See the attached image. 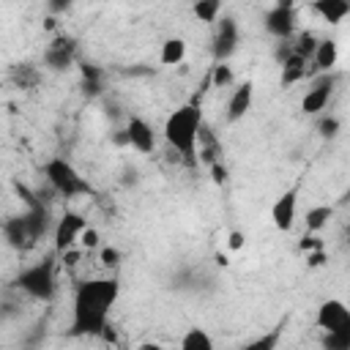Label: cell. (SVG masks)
Segmentation results:
<instances>
[{"label": "cell", "mask_w": 350, "mask_h": 350, "mask_svg": "<svg viewBox=\"0 0 350 350\" xmlns=\"http://www.w3.org/2000/svg\"><path fill=\"white\" fill-rule=\"evenodd\" d=\"M118 298L115 279H90L77 287L74 295V334H101L107 312Z\"/></svg>", "instance_id": "6da1fadb"}, {"label": "cell", "mask_w": 350, "mask_h": 350, "mask_svg": "<svg viewBox=\"0 0 350 350\" xmlns=\"http://www.w3.org/2000/svg\"><path fill=\"white\" fill-rule=\"evenodd\" d=\"M200 126H202V115H200L197 104H186V107L175 109L167 118V126H164L167 142L180 153V159L189 167L197 164V134H200Z\"/></svg>", "instance_id": "7a4b0ae2"}, {"label": "cell", "mask_w": 350, "mask_h": 350, "mask_svg": "<svg viewBox=\"0 0 350 350\" xmlns=\"http://www.w3.org/2000/svg\"><path fill=\"white\" fill-rule=\"evenodd\" d=\"M44 172H46V178H49L52 189L60 191L63 197H77V194H90V191H93L90 183H88L66 159H52Z\"/></svg>", "instance_id": "3957f363"}, {"label": "cell", "mask_w": 350, "mask_h": 350, "mask_svg": "<svg viewBox=\"0 0 350 350\" xmlns=\"http://www.w3.org/2000/svg\"><path fill=\"white\" fill-rule=\"evenodd\" d=\"M16 284L25 293H30L33 298L49 301L52 293H55V265H52V260H44V262H38L33 268H25L19 273V279H16Z\"/></svg>", "instance_id": "277c9868"}, {"label": "cell", "mask_w": 350, "mask_h": 350, "mask_svg": "<svg viewBox=\"0 0 350 350\" xmlns=\"http://www.w3.org/2000/svg\"><path fill=\"white\" fill-rule=\"evenodd\" d=\"M82 230H85V219L79 213H66L55 227V249L57 252L71 249L77 243V238L82 235Z\"/></svg>", "instance_id": "5b68a950"}, {"label": "cell", "mask_w": 350, "mask_h": 350, "mask_svg": "<svg viewBox=\"0 0 350 350\" xmlns=\"http://www.w3.org/2000/svg\"><path fill=\"white\" fill-rule=\"evenodd\" d=\"M317 325L325 331H339L350 325V309L342 301H325L317 312Z\"/></svg>", "instance_id": "8992f818"}, {"label": "cell", "mask_w": 350, "mask_h": 350, "mask_svg": "<svg viewBox=\"0 0 350 350\" xmlns=\"http://www.w3.org/2000/svg\"><path fill=\"white\" fill-rule=\"evenodd\" d=\"M74 49H77V41H74L71 36H60V38H55V41L49 44L44 60H46V66H52V68H57V71H60V68H68L71 60H74Z\"/></svg>", "instance_id": "52a82bcc"}, {"label": "cell", "mask_w": 350, "mask_h": 350, "mask_svg": "<svg viewBox=\"0 0 350 350\" xmlns=\"http://www.w3.org/2000/svg\"><path fill=\"white\" fill-rule=\"evenodd\" d=\"M295 202H298V191H295V189L284 191V194L273 202L271 219H273L276 230H290V227H293V221H295Z\"/></svg>", "instance_id": "ba28073f"}, {"label": "cell", "mask_w": 350, "mask_h": 350, "mask_svg": "<svg viewBox=\"0 0 350 350\" xmlns=\"http://www.w3.org/2000/svg\"><path fill=\"white\" fill-rule=\"evenodd\" d=\"M235 44H238V30H235V22L232 19H221L219 25V33L213 38V57L216 60H224L235 52Z\"/></svg>", "instance_id": "9c48e42d"}, {"label": "cell", "mask_w": 350, "mask_h": 350, "mask_svg": "<svg viewBox=\"0 0 350 350\" xmlns=\"http://www.w3.org/2000/svg\"><path fill=\"white\" fill-rule=\"evenodd\" d=\"M331 90H334V77H323V79H317V82H314V88H312V90L304 96L301 109H304V112H309V115L320 112V109L328 104Z\"/></svg>", "instance_id": "30bf717a"}, {"label": "cell", "mask_w": 350, "mask_h": 350, "mask_svg": "<svg viewBox=\"0 0 350 350\" xmlns=\"http://www.w3.org/2000/svg\"><path fill=\"white\" fill-rule=\"evenodd\" d=\"M265 27H268V33H273V36H279V38H287V36L293 33V27H295V14H293V8L276 5L273 11H268V14H265Z\"/></svg>", "instance_id": "8fae6325"}, {"label": "cell", "mask_w": 350, "mask_h": 350, "mask_svg": "<svg viewBox=\"0 0 350 350\" xmlns=\"http://www.w3.org/2000/svg\"><path fill=\"white\" fill-rule=\"evenodd\" d=\"M3 232H5V241H8L14 249H27V246H33V243H36V238H33L30 224H27V219H25V216L8 219V221H5V227H3Z\"/></svg>", "instance_id": "7c38bea8"}, {"label": "cell", "mask_w": 350, "mask_h": 350, "mask_svg": "<svg viewBox=\"0 0 350 350\" xmlns=\"http://www.w3.org/2000/svg\"><path fill=\"white\" fill-rule=\"evenodd\" d=\"M126 134H129V142H131L137 150H142V153H150V150H153V145H156L153 129H150L142 118H131V120H129Z\"/></svg>", "instance_id": "4fadbf2b"}, {"label": "cell", "mask_w": 350, "mask_h": 350, "mask_svg": "<svg viewBox=\"0 0 350 350\" xmlns=\"http://www.w3.org/2000/svg\"><path fill=\"white\" fill-rule=\"evenodd\" d=\"M312 8H314L328 25H339V22L350 14V0H314Z\"/></svg>", "instance_id": "5bb4252c"}, {"label": "cell", "mask_w": 350, "mask_h": 350, "mask_svg": "<svg viewBox=\"0 0 350 350\" xmlns=\"http://www.w3.org/2000/svg\"><path fill=\"white\" fill-rule=\"evenodd\" d=\"M249 107H252V82H243V85L232 93V98H230V104H227V120L243 118V115L249 112Z\"/></svg>", "instance_id": "9a60e30c"}, {"label": "cell", "mask_w": 350, "mask_h": 350, "mask_svg": "<svg viewBox=\"0 0 350 350\" xmlns=\"http://www.w3.org/2000/svg\"><path fill=\"white\" fill-rule=\"evenodd\" d=\"M284 71H282V85H293V82H298V79H304V77H309L312 71L306 68V57L304 55H290L284 63Z\"/></svg>", "instance_id": "2e32d148"}, {"label": "cell", "mask_w": 350, "mask_h": 350, "mask_svg": "<svg viewBox=\"0 0 350 350\" xmlns=\"http://www.w3.org/2000/svg\"><path fill=\"white\" fill-rule=\"evenodd\" d=\"M197 145H200V156L208 161V164H213L216 159H219V153H221V145H219V139H216V134L202 123L200 126V134H197Z\"/></svg>", "instance_id": "e0dca14e"}, {"label": "cell", "mask_w": 350, "mask_h": 350, "mask_svg": "<svg viewBox=\"0 0 350 350\" xmlns=\"http://www.w3.org/2000/svg\"><path fill=\"white\" fill-rule=\"evenodd\" d=\"M11 79H14V85H16V88L30 90V88H36V85L41 82V74H38V68H36V66H30V63H19V66H14Z\"/></svg>", "instance_id": "ac0fdd59"}, {"label": "cell", "mask_w": 350, "mask_h": 350, "mask_svg": "<svg viewBox=\"0 0 350 350\" xmlns=\"http://www.w3.org/2000/svg\"><path fill=\"white\" fill-rule=\"evenodd\" d=\"M336 41L334 38H325L317 44V52H314V68L317 71H328L334 63H336Z\"/></svg>", "instance_id": "d6986e66"}, {"label": "cell", "mask_w": 350, "mask_h": 350, "mask_svg": "<svg viewBox=\"0 0 350 350\" xmlns=\"http://www.w3.org/2000/svg\"><path fill=\"white\" fill-rule=\"evenodd\" d=\"M25 219H27L30 232H33V238H36V241H38V238L46 232V227H49V213H46L44 202H41V205H33V208L25 213Z\"/></svg>", "instance_id": "ffe728a7"}, {"label": "cell", "mask_w": 350, "mask_h": 350, "mask_svg": "<svg viewBox=\"0 0 350 350\" xmlns=\"http://www.w3.org/2000/svg\"><path fill=\"white\" fill-rule=\"evenodd\" d=\"M183 55H186V44L180 38L164 41V46H161V63L164 66H178L183 60Z\"/></svg>", "instance_id": "44dd1931"}, {"label": "cell", "mask_w": 350, "mask_h": 350, "mask_svg": "<svg viewBox=\"0 0 350 350\" xmlns=\"http://www.w3.org/2000/svg\"><path fill=\"white\" fill-rule=\"evenodd\" d=\"M180 347H183V350H211V347H213V342H211V336H208L205 331L191 328V331L180 339Z\"/></svg>", "instance_id": "7402d4cb"}, {"label": "cell", "mask_w": 350, "mask_h": 350, "mask_svg": "<svg viewBox=\"0 0 350 350\" xmlns=\"http://www.w3.org/2000/svg\"><path fill=\"white\" fill-rule=\"evenodd\" d=\"M325 347L331 350H350V325L347 328H339V331H328L325 339H323Z\"/></svg>", "instance_id": "603a6c76"}, {"label": "cell", "mask_w": 350, "mask_h": 350, "mask_svg": "<svg viewBox=\"0 0 350 350\" xmlns=\"http://www.w3.org/2000/svg\"><path fill=\"white\" fill-rule=\"evenodd\" d=\"M79 68H82V79H85V90H88L90 96H96V93L101 90V71H98L96 66H90V63H82Z\"/></svg>", "instance_id": "cb8c5ba5"}, {"label": "cell", "mask_w": 350, "mask_h": 350, "mask_svg": "<svg viewBox=\"0 0 350 350\" xmlns=\"http://www.w3.org/2000/svg\"><path fill=\"white\" fill-rule=\"evenodd\" d=\"M219 8H221V0H197L194 3V14L202 22H213L219 16Z\"/></svg>", "instance_id": "d4e9b609"}, {"label": "cell", "mask_w": 350, "mask_h": 350, "mask_svg": "<svg viewBox=\"0 0 350 350\" xmlns=\"http://www.w3.org/2000/svg\"><path fill=\"white\" fill-rule=\"evenodd\" d=\"M331 219V208L328 205H320V208H312L306 213V230H320L325 221Z\"/></svg>", "instance_id": "484cf974"}, {"label": "cell", "mask_w": 350, "mask_h": 350, "mask_svg": "<svg viewBox=\"0 0 350 350\" xmlns=\"http://www.w3.org/2000/svg\"><path fill=\"white\" fill-rule=\"evenodd\" d=\"M317 44H320V41H317L312 33H301V36H298V44H295V52L304 55V57H314Z\"/></svg>", "instance_id": "4316f807"}, {"label": "cell", "mask_w": 350, "mask_h": 350, "mask_svg": "<svg viewBox=\"0 0 350 350\" xmlns=\"http://www.w3.org/2000/svg\"><path fill=\"white\" fill-rule=\"evenodd\" d=\"M276 342H279V331H273V334H268V336H260V339L249 342L246 350H271Z\"/></svg>", "instance_id": "83f0119b"}, {"label": "cell", "mask_w": 350, "mask_h": 350, "mask_svg": "<svg viewBox=\"0 0 350 350\" xmlns=\"http://www.w3.org/2000/svg\"><path fill=\"white\" fill-rule=\"evenodd\" d=\"M211 79H213V85L224 88V85H230V82H232V71H230L224 63H219V66L213 68V77H211Z\"/></svg>", "instance_id": "f1b7e54d"}, {"label": "cell", "mask_w": 350, "mask_h": 350, "mask_svg": "<svg viewBox=\"0 0 350 350\" xmlns=\"http://www.w3.org/2000/svg\"><path fill=\"white\" fill-rule=\"evenodd\" d=\"M79 243H82V246H88V249H93V246L98 243V232L85 227V230H82V235H79Z\"/></svg>", "instance_id": "f546056e"}, {"label": "cell", "mask_w": 350, "mask_h": 350, "mask_svg": "<svg viewBox=\"0 0 350 350\" xmlns=\"http://www.w3.org/2000/svg\"><path fill=\"white\" fill-rule=\"evenodd\" d=\"M118 260H120L118 249H104V252H101V262H104L107 268H115V265H118Z\"/></svg>", "instance_id": "4dcf8cb0"}, {"label": "cell", "mask_w": 350, "mask_h": 350, "mask_svg": "<svg viewBox=\"0 0 350 350\" xmlns=\"http://www.w3.org/2000/svg\"><path fill=\"white\" fill-rule=\"evenodd\" d=\"M336 129H339V123H336L334 118H325V120L320 123V134H323V137H334Z\"/></svg>", "instance_id": "1f68e13d"}, {"label": "cell", "mask_w": 350, "mask_h": 350, "mask_svg": "<svg viewBox=\"0 0 350 350\" xmlns=\"http://www.w3.org/2000/svg\"><path fill=\"white\" fill-rule=\"evenodd\" d=\"M211 172H213V180H216V183H224V180H227V170H224L219 161L211 164Z\"/></svg>", "instance_id": "d6a6232c"}, {"label": "cell", "mask_w": 350, "mask_h": 350, "mask_svg": "<svg viewBox=\"0 0 350 350\" xmlns=\"http://www.w3.org/2000/svg\"><path fill=\"white\" fill-rule=\"evenodd\" d=\"M243 246V232H230V249H241Z\"/></svg>", "instance_id": "836d02e7"}, {"label": "cell", "mask_w": 350, "mask_h": 350, "mask_svg": "<svg viewBox=\"0 0 350 350\" xmlns=\"http://www.w3.org/2000/svg\"><path fill=\"white\" fill-rule=\"evenodd\" d=\"M306 260H309V265H323V262H325V254L317 249V252H314V254H309Z\"/></svg>", "instance_id": "e575fe53"}, {"label": "cell", "mask_w": 350, "mask_h": 350, "mask_svg": "<svg viewBox=\"0 0 350 350\" xmlns=\"http://www.w3.org/2000/svg\"><path fill=\"white\" fill-rule=\"evenodd\" d=\"M71 5V0H49V8L52 11H66Z\"/></svg>", "instance_id": "d590c367"}, {"label": "cell", "mask_w": 350, "mask_h": 350, "mask_svg": "<svg viewBox=\"0 0 350 350\" xmlns=\"http://www.w3.org/2000/svg\"><path fill=\"white\" fill-rule=\"evenodd\" d=\"M301 249H320V241L317 238H304L301 241Z\"/></svg>", "instance_id": "8d00e7d4"}, {"label": "cell", "mask_w": 350, "mask_h": 350, "mask_svg": "<svg viewBox=\"0 0 350 350\" xmlns=\"http://www.w3.org/2000/svg\"><path fill=\"white\" fill-rule=\"evenodd\" d=\"M293 3L295 0H279V5H284V8H293Z\"/></svg>", "instance_id": "74e56055"}, {"label": "cell", "mask_w": 350, "mask_h": 350, "mask_svg": "<svg viewBox=\"0 0 350 350\" xmlns=\"http://www.w3.org/2000/svg\"><path fill=\"white\" fill-rule=\"evenodd\" d=\"M345 235H347V243H350V224H347V230H345Z\"/></svg>", "instance_id": "f35d334b"}, {"label": "cell", "mask_w": 350, "mask_h": 350, "mask_svg": "<svg viewBox=\"0 0 350 350\" xmlns=\"http://www.w3.org/2000/svg\"><path fill=\"white\" fill-rule=\"evenodd\" d=\"M312 3H314V0H312Z\"/></svg>", "instance_id": "ab89813d"}]
</instances>
